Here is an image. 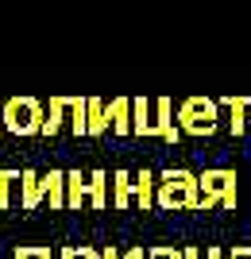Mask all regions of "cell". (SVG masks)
Returning <instances> with one entry per match:
<instances>
[{
  "label": "cell",
  "mask_w": 251,
  "mask_h": 259,
  "mask_svg": "<svg viewBox=\"0 0 251 259\" xmlns=\"http://www.w3.org/2000/svg\"><path fill=\"white\" fill-rule=\"evenodd\" d=\"M201 201V182L197 174L186 170V166H170V170L159 174V190H155V205L166 209V213H186V209H197Z\"/></svg>",
  "instance_id": "obj_1"
},
{
  "label": "cell",
  "mask_w": 251,
  "mask_h": 259,
  "mask_svg": "<svg viewBox=\"0 0 251 259\" xmlns=\"http://www.w3.org/2000/svg\"><path fill=\"white\" fill-rule=\"evenodd\" d=\"M178 128L182 136H193V140H209L220 132V101L217 97H186L178 105Z\"/></svg>",
  "instance_id": "obj_2"
},
{
  "label": "cell",
  "mask_w": 251,
  "mask_h": 259,
  "mask_svg": "<svg viewBox=\"0 0 251 259\" xmlns=\"http://www.w3.org/2000/svg\"><path fill=\"white\" fill-rule=\"evenodd\" d=\"M43 120H46V105L35 97H8L0 105V124L12 132V136H39L43 132Z\"/></svg>",
  "instance_id": "obj_3"
},
{
  "label": "cell",
  "mask_w": 251,
  "mask_h": 259,
  "mask_svg": "<svg viewBox=\"0 0 251 259\" xmlns=\"http://www.w3.org/2000/svg\"><path fill=\"white\" fill-rule=\"evenodd\" d=\"M197 182H201L197 213H209V209H232V213H236V170H228V166H209V170L197 174Z\"/></svg>",
  "instance_id": "obj_4"
},
{
  "label": "cell",
  "mask_w": 251,
  "mask_h": 259,
  "mask_svg": "<svg viewBox=\"0 0 251 259\" xmlns=\"http://www.w3.org/2000/svg\"><path fill=\"white\" fill-rule=\"evenodd\" d=\"M155 136L166 140V143H178V140H182L178 112H174V101H170V97H155Z\"/></svg>",
  "instance_id": "obj_5"
},
{
  "label": "cell",
  "mask_w": 251,
  "mask_h": 259,
  "mask_svg": "<svg viewBox=\"0 0 251 259\" xmlns=\"http://www.w3.org/2000/svg\"><path fill=\"white\" fill-rule=\"evenodd\" d=\"M220 108L228 112V132L240 140L251 124V97H220Z\"/></svg>",
  "instance_id": "obj_6"
},
{
  "label": "cell",
  "mask_w": 251,
  "mask_h": 259,
  "mask_svg": "<svg viewBox=\"0 0 251 259\" xmlns=\"http://www.w3.org/2000/svg\"><path fill=\"white\" fill-rule=\"evenodd\" d=\"M62 128H70V97H51L46 101V120H43V132L46 140H55Z\"/></svg>",
  "instance_id": "obj_7"
},
{
  "label": "cell",
  "mask_w": 251,
  "mask_h": 259,
  "mask_svg": "<svg viewBox=\"0 0 251 259\" xmlns=\"http://www.w3.org/2000/svg\"><path fill=\"white\" fill-rule=\"evenodd\" d=\"M131 136H155V101L131 97Z\"/></svg>",
  "instance_id": "obj_8"
},
{
  "label": "cell",
  "mask_w": 251,
  "mask_h": 259,
  "mask_svg": "<svg viewBox=\"0 0 251 259\" xmlns=\"http://www.w3.org/2000/svg\"><path fill=\"white\" fill-rule=\"evenodd\" d=\"M135 205V174L131 170H112V209H131Z\"/></svg>",
  "instance_id": "obj_9"
},
{
  "label": "cell",
  "mask_w": 251,
  "mask_h": 259,
  "mask_svg": "<svg viewBox=\"0 0 251 259\" xmlns=\"http://www.w3.org/2000/svg\"><path fill=\"white\" fill-rule=\"evenodd\" d=\"M39 201H43V174L39 170H23L20 174V209H39Z\"/></svg>",
  "instance_id": "obj_10"
},
{
  "label": "cell",
  "mask_w": 251,
  "mask_h": 259,
  "mask_svg": "<svg viewBox=\"0 0 251 259\" xmlns=\"http://www.w3.org/2000/svg\"><path fill=\"white\" fill-rule=\"evenodd\" d=\"M81 205H89V174L66 170V209H81Z\"/></svg>",
  "instance_id": "obj_11"
},
{
  "label": "cell",
  "mask_w": 251,
  "mask_h": 259,
  "mask_svg": "<svg viewBox=\"0 0 251 259\" xmlns=\"http://www.w3.org/2000/svg\"><path fill=\"white\" fill-rule=\"evenodd\" d=\"M155 190H159V174L155 170H135V209L139 213H147V209L155 205Z\"/></svg>",
  "instance_id": "obj_12"
},
{
  "label": "cell",
  "mask_w": 251,
  "mask_h": 259,
  "mask_svg": "<svg viewBox=\"0 0 251 259\" xmlns=\"http://www.w3.org/2000/svg\"><path fill=\"white\" fill-rule=\"evenodd\" d=\"M109 128H112V136H131V97L109 101Z\"/></svg>",
  "instance_id": "obj_13"
},
{
  "label": "cell",
  "mask_w": 251,
  "mask_h": 259,
  "mask_svg": "<svg viewBox=\"0 0 251 259\" xmlns=\"http://www.w3.org/2000/svg\"><path fill=\"white\" fill-rule=\"evenodd\" d=\"M43 201H51V209H66V170L43 174Z\"/></svg>",
  "instance_id": "obj_14"
},
{
  "label": "cell",
  "mask_w": 251,
  "mask_h": 259,
  "mask_svg": "<svg viewBox=\"0 0 251 259\" xmlns=\"http://www.w3.org/2000/svg\"><path fill=\"white\" fill-rule=\"evenodd\" d=\"M109 186H112V178L105 170L89 174V209H109Z\"/></svg>",
  "instance_id": "obj_15"
},
{
  "label": "cell",
  "mask_w": 251,
  "mask_h": 259,
  "mask_svg": "<svg viewBox=\"0 0 251 259\" xmlns=\"http://www.w3.org/2000/svg\"><path fill=\"white\" fill-rule=\"evenodd\" d=\"M70 136H89V97H70Z\"/></svg>",
  "instance_id": "obj_16"
},
{
  "label": "cell",
  "mask_w": 251,
  "mask_h": 259,
  "mask_svg": "<svg viewBox=\"0 0 251 259\" xmlns=\"http://www.w3.org/2000/svg\"><path fill=\"white\" fill-rule=\"evenodd\" d=\"M105 132H109V101L89 97V136L97 140V136H105Z\"/></svg>",
  "instance_id": "obj_17"
},
{
  "label": "cell",
  "mask_w": 251,
  "mask_h": 259,
  "mask_svg": "<svg viewBox=\"0 0 251 259\" xmlns=\"http://www.w3.org/2000/svg\"><path fill=\"white\" fill-rule=\"evenodd\" d=\"M20 174L23 170H0V213H8L20 194Z\"/></svg>",
  "instance_id": "obj_18"
},
{
  "label": "cell",
  "mask_w": 251,
  "mask_h": 259,
  "mask_svg": "<svg viewBox=\"0 0 251 259\" xmlns=\"http://www.w3.org/2000/svg\"><path fill=\"white\" fill-rule=\"evenodd\" d=\"M58 259H101V251L89 248V244H81V248H77V244H70V248L58 251Z\"/></svg>",
  "instance_id": "obj_19"
},
{
  "label": "cell",
  "mask_w": 251,
  "mask_h": 259,
  "mask_svg": "<svg viewBox=\"0 0 251 259\" xmlns=\"http://www.w3.org/2000/svg\"><path fill=\"white\" fill-rule=\"evenodd\" d=\"M147 259H186V255L174 244H159V248H147Z\"/></svg>",
  "instance_id": "obj_20"
},
{
  "label": "cell",
  "mask_w": 251,
  "mask_h": 259,
  "mask_svg": "<svg viewBox=\"0 0 251 259\" xmlns=\"http://www.w3.org/2000/svg\"><path fill=\"white\" fill-rule=\"evenodd\" d=\"M12 259H35V244H20V248L12 251Z\"/></svg>",
  "instance_id": "obj_21"
},
{
  "label": "cell",
  "mask_w": 251,
  "mask_h": 259,
  "mask_svg": "<svg viewBox=\"0 0 251 259\" xmlns=\"http://www.w3.org/2000/svg\"><path fill=\"white\" fill-rule=\"evenodd\" d=\"M228 259H251V244H236V248L228 251Z\"/></svg>",
  "instance_id": "obj_22"
},
{
  "label": "cell",
  "mask_w": 251,
  "mask_h": 259,
  "mask_svg": "<svg viewBox=\"0 0 251 259\" xmlns=\"http://www.w3.org/2000/svg\"><path fill=\"white\" fill-rule=\"evenodd\" d=\"M101 259H124V251L116 244H109V248H101Z\"/></svg>",
  "instance_id": "obj_23"
},
{
  "label": "cell",
  "mask_w": 251,
  "mask_h": 259,
  "mask_svg": "<svg viewBox=\"0 0 251 259\" xmlns=\"http://www.w3.org/2000/svg\"><path fill=\"white\" fill-rule=\"evenodd\" d=\"M35 259H55V255H51V248H46V244H35Z\"/></svg>",
  "instance_id": "obj_24"
},
{
  "label": "cell",
  "mask_w": 251,
  "mask_h": 259,
  "mask_svg": "<svg viewBox=\"0 0 251 259\" xmlns=\"http://www.w3.org/2000/svg\"><path fill=\"white\" fill-rule=\"evenodd\" d=\"M182 255H186V259H205V251H201V248H182Z\"/></svg>",
  "instance_id": "obj_25"
},
{
  "label": "cell",
  "mask_w": 251,
  "mask_h": 259,
  "mask_svg": "<svg viewBox=\"0 0 251 259\" xmlns=\"http://www.w3.org/2000/svg\"><path fill=\"white\" fill-rule=\"evenodd\" d=\"M124 259H147V251H143V248H131V251H124Z\"/></svg>",
  "instance_id": "obj_26"
},
{
  "label": "cell",
  "mask_w": 251,
  "mask_h": 259,
  "mask_svg": "<svg viewBox=\"0 0 251 259\" xmlns=\"http://www.w3.org/2000/svg\"><path fill=\"white\" fill-rule=\"evenodd\" d=\"M205 259H228V255H224L220 248H205Z\"/></svg>",
  "instance_id": "obj_27"
}]
</instances>
